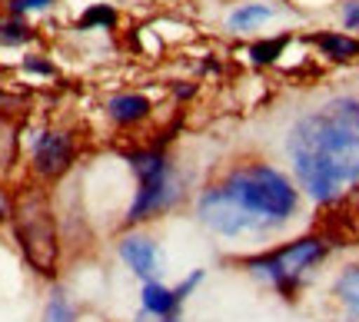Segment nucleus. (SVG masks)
Wrapping results in <instances>:
<instances>
[{"label":"nucleus","mask_w":359,"mask_h":322,"mask_svg":"<svg viewBox=\"0 0 359 322\" xmlns=\"http://www.w3.org/2000/svg\"><path fill=\"white\" fill-rule=\"evenodd\" d=\"M286 153L309 200H339L359 183V97H330L306 110L286 133Z\"/></svg>","instance_id":"f257e3e1"},{"label":"nucleus","mask_w":359,"mask_h":322,"mask_svg":"<svg viewBox=\"0 0 359 322\" xmlns=\"http://www.w3.org/2000/svg\"><path fill=\"white\" fill-rule=\"evenodd\" d=\"M120 160L127 163L130 176H133V196L123 213V226L137 230L150 219L163 216L180 203L183 196V176L173 156L167 153L163 143H140V146H127L120 150Z\"/></svg>","instance_id":"f03ea898"},{"label":"nucleus","mask_w":359,"mask_h":322,"mask_svg":"<svg viewBox=\"0 0 359 322\" xmlns=\"http://www.w3.org/2000/svg\"><path fill=\"white\" fill-rule=\"evenodd\" d=\"M11 232L20 256L30 270L53 279L60 272V226H57V209L40 183H24L11 196Z\"/></svg>","instance_id":"7ed1b4c3"},{"label":"nucleus","mask_w":359,"mask_h":322,"mask_svg":"<svg viewBox=\"0 0 359 322\" xmlns=\"http://www.w3.org/2000/svg\"><path fill=\"white\" fill-rule=\"evenodd\" d=\"M219 186L257 219L263 230L283 226L299 209V186L283 169L269 163H240L233 167Z\"/></svg>","instance_id":"20e7f679"},{"label":"nucleus","mask_w":359,"mask_h":322,"mask_svg":"<svg viewBox=\"0 0 359 322\" xmlns=\"http://www.w3.org/2000/svg\"><path fill=\"white\" fill-rule=\"evenodd\" d=\"M323 256H326V239L303 236V239H293V243L273 246V249L259 253V256H250L243 266L257 279L276 286L283 296H293L296 289L303 286V279L309 276V270L316 262H323Z\"/></svg>","instance_id":"39448f33"},{"label":"nucleus","mask_w":359,"mask_h":322,"mask_svg":"<svg viewBox=\"0 0 359 322\" xmlns=\"http://www.w3.org/2000/svg\"><path fill=\"white\" fill-rule=\"evenodd\" d=\"M20 143H24L27 176H30V183H40V186L60 183L80 160V136L70 127L40 123Z\"/></svg>","instance_id":"423d86ee"},{"label":"nucleus","mask_w":359,"mask_h":322,"mask_svg":"<svg viewBox=\"0 0 359 322\" xmlns=\"http://www.w3.org/2000/svg\"><path fill=\"white\" fill-rule=\"evenodd\" d=\"M196 219L210 232L226 236V239H240L246 232H266L219 183H210L206 190H200V196H196Z\"/></svg>","instance_id":"0eeeda50"},{"label":"nucleus","mask_w":359,"mask_h":322,"mask_svg":"<svg viewBox=\"0 0 359 322\" xmlns=\"http://www.w3.org/2000/svg\"><path fill=\"white\" fill-rule=\"evenodd\" d=\"M116 256L123 259L130 266V272H133L137 279H143V283H150V279L160 276V246H156L150 236H143V232L120 236Z\"/></svg>","instance_id":"6e6552de"},{"label":"nucleus","mask_w":359,"mask_h":322,"mask_svg":"<svg viewBox=\"0 0 359 322\" xmlns=\"http://www.w3.org/2000/svg\"><path fill=\"white\" fill-rule=\"evenodd\" d=\"M103 116L114 130H137L154 116V100L140 90H120L103 104Z\"/></svg>","instance_id":"1a4fd4ad"},{"label":"nucleus","mask_w":359,"mask_h":322,"mask_svg":"<svg viewBox=\"0 0 359 322\" xmlns=\"http://www.w3.org/2000/svg\"><path fill=\"white\" fill-rule=\"evenodd\" d=\"M309 43L320 50V57L336 60V64L359 60V37L343 34V30H320V34H309Z\"/></svg>","instance_id":"9d476101"},{"label":"nucleus","mask_w":359,"mask_h":322,"mask_svg":"<svg viewBox=\"0 0 359 322\" xmlns=\"http://www.w3.org/2000/svg\"><path fill=\"white\" fill-rule=\"evenodd\" d=\"M273 17H276L273 4H266V0H246V4H236L226 13V30H233V34H253L263 24H269Z\"/></svg>","instance_id":"9b49d317"},{"label":"nucleus","mask_w":359,"mask_h":322,"mask_svg":"<svg viewBox=\"0 0 359 322\" xmlns=\"http://www.w3.org/2000/svg\"><path fill=\"white\" fill-rule=\"evenodd\" d=\"M140 309L147 316H170V312H180L183 306L177 302L170 286H163L160 279H150L140 286Z\"/></svg>","instance_id":"f8f14e48"},{"label":"nucleus","mask_w":359,"mask_h":322,"mask_svg":"<svg viewBox=\"0 0 359 322\" xmlns=\"http://www.w3.org/2000/svg\"><path fill=\"white\" fill-rule=\"evenodd\" d=\"M20 153H24V143H20V130L13 120H0V183L7 180L17 163H20Z\"/></svg>","instance_id":"ddd939ff"},{"label":"nucleus","mask_w":359,"mask_h":322,"mask_svg":"<svg viewBox=\"0 0 359 322\" xmlns=\"http://www.w3.org/2000/svg\"><path fill=\"white\" fill-rule=\"evenodd\" d=\"M37 40V30L30 20L24 17H11V13H0V47L17 50V47H30Z\"/></svg>","instance_id":"4468645a"},{"label":"nucleus","mask_w":359,"mask_h":322,"mask_svg":"<svg viewBox=\"0 0 359 322\" xmlns=\"http://www.w3.org/2000/svg\"><path fill=\"white\" fill-rule=\"evenodd\" d=\"M333 296L339 299V306L346 309V316L353 322H359V266H349L336 276Z\"/></svg>","instance_id":"2eb2a0df"},{"label":"nucleus","mask_w":359,"mask_h":322,"mask_svg":"<svg viewBox=\"0 0 359 322\" xmlns=\"http://www.w3.org/2000/svg\"><path fill=\"white\" fill-rule=\"evenodd\" d=\"M120 13L114 4H87L77 17V30H116Z\"/></svg>","instance_id":"dca6fc26"},{"label":"nucleus","mask_w":359,"mask_h":322,"mask_svg":"<svg viewBox=\"0 0 359 322\" xmlns=\"http://www.w3.org/2000/svg\"><path fill=\"white\" fill-rule=\"evenodd\" d=\"M286 43H290V34H276V37H266V40H257V43H250V64L257 66H266V64H276L286 50Z\"/></svg>","instance_id":"f3484780"},{"label":"nucleus","mask_w":359,"mask_h":322,"mask_svg":"<svg viewBox=\"0 0 359 322\" xmlns=\"http://www.w3.org/2000/svg\"><path fill=\"white\" fill-rule=\"evenodd\" d=\"M40 322H77V309H74V302H70L60 289H53L50 299H47V306H43Z\"/></svg>","instance_id":"a211bd4d"},{"label":"nucleus","mask_w":359,"mask_h":322,"mask_svg":"<svg viewBox=\"0 0 359 322\" xmlns=\"http://www.w3.org/2000/svg\"><path fill=\"white\" fill-rule=\"evenodd\" d=\"M57 7V0H4V13H11V17H37V13H50Z\"/></svg>","instance_id":"6ab92c4d"},{"label":"nucleus","mask_w":359,"mask_h":322,"mask_svg":"<svg viewBox=\"0 0 359 322\" xmlns=\"http://www.w3.org/2000/svg\"><path fill=\"white\" fill-rule=\"evenodd\" d=\"M20 66H24V74H30V77H40V80H53V77H57V66H53V60H50V57H43V53H24Z\"/></svg>","instance_id":"aec40b11"},{"label":"nucleus","mask_w":359,"mask_h":322,"mask_svg":"<svg viewBox=\"0 0 359 322\" xmlns=\"http://www.w3.org/2000/svg\"><path fill=\"white\" fill-rule=\"evenodd\" d=\"M203 279H206V272H203V270H193L190 276H187V279H183V283H180L177 289H173V296H177L180 306H183V302H187V299L193 296V289H196V286L203 283Z\"/></svg>","instance_id":"412c9836"},{"label":"nucleus","mask_w":359,"mask_h":322,"mask_svg":"<svg viewBox=\"0 0 359 322\" xmlns=\"http://www.w3.org/2000/svg\"><path fill=\"white\" fill-rule=\"evenodd\" d=\"M339 20H343V27H346L353 37H359V0H346L339 7Z\"/></svg>","instance_id":"4be33fe9"},{"label":"nucleus","mask_w":359,"mask_h":322,"mask_svg":"<svg viewBox=\"0 0 359 322\" xmlns=\"http://www.w3.org/2000/svg\"><path fill=\"white\" fill-rule=\"evenodd\" d=\"M11 196H13V190H7L0 183V223H7V216H11Z\"/></svg>","instance_id":"5701e85b"},{"label":"nucleus","mask_w":359,"mask_h":322,"mask_svg":"<svg viewBox=\"0 0 359 322\" xmlns=\"http://www.w3.org/2000/svg\"><path fill=\"white\" fill-rule=\"evenodd\" d=\"M13 106H17V97H11L7 90H0V120H11Z\"/></svg>","instance_id":"b1692460"},{"label":"nucleus","mask_w":359,"mask_h":322,"mask_svg":"<svg viewBox=\"0 0 359 322\" xmlns=\"http://www.w3.org/2000/svg\"><path fill=\"white\" fill-rule=\"evenodd\" d=\"M133 322H183V312H170V316H147V312H140Z\"/></svg>","instance_id":"393cba45"}]
</instances>
